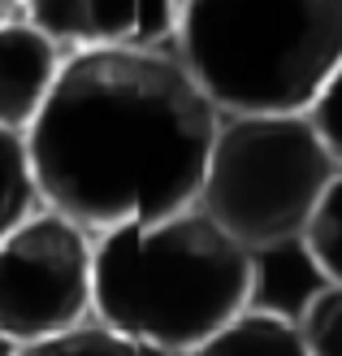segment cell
Returning a JSON list of instances; mask_svg holds the SVG:
<instances>
[{"instance_id": "obj_4", "label": "cell", "mask_w": 342, "mask_h": 356, "mask_svg": "<svg viewBox=\"0 0 342 356\" xmlns=\"http://www.w3.org/2000/svg\"><path fill=\"white\" fill-rule=\"evenodd\" d=\"M338 161L308 113H221L200 204L251 252L299 243Z\"/></svg>"}, {"instance_id": "obj_11", "label": "cell", "mask_w": 342, "mask_h": 356, "mask_svg": "<svg viewBox=\"0 0 342 356\" xmlns=\"http://www.w3.org/2000/svg\"><path fill=\"white\" fill-rule=\"evenodd\" d=\"M303 252H308L312 270L325 282H342V170L334 174V183L325 187L320 204L312 213L308 230H303Z\"/></svg>"}, {"instance_id": "obj_2", "label": "cell", "mask_w": 342, "mask_h": 356, "mask_svg": "<svg viewBox=\"0 0 342 356\" xmlns=\"http://www.w3.org/2000/svg\"><path fill=\"white\" fill-rule=\"evenodd\" d=\"M256 252L191 204L96 235V317L139 343L187 356L251 309Z\"/></svg>"}, {"instance_id": "obj_10", "label": "cell", "mask_w": 342, "mask_h": 356, "mask_svg": "<svg viewBox=\"0 0 342 356\" xmlns=\"http://www.w3.org/2000/svg\"><path fill=\"white\" fill-rule=\"evenodd\" d=\"M13 356H173V352L139 343V339H130V334H121L104 322H83L65 334H52V339L22 343Z\"/></svg>"}, {"instance_id": "obj_1", "label": "cell", "mask_w": 342, "mask_h": 356, "mask_svg": "<svg viewBox=\"0 0 342 356\" xmlns=\"http://www.w3.org/2000/svg\"><path fill=\"white\" fill-rule=\"evenodd\" d=\"M221 109L169 48L69 52L26 144L44 204L92 235L200 200Z\"/></svg>"}, {"instance_id": "obj_7", "label": "cell", "mask_w": 342, "mask_h": 356, "mask_svg": "<svg viewBox=\"0 0 342 356\" xmlns=\"http://www.w3.org/2000/svg\"><path fill=\"white\" fill-rule=\"evenodd\" d=\"M22 13L65 52L121 48L139 40V0H22Z\"/></svg>"}, {"instance_id": "obj_6", "label": "cell", "mask_w": 342, "mask_h": 356, "mask_svg": "<svg viewBox=\"0 0 342 356\" xmlns=\"http://www.w3.org/2000/svg\"><path fill=\"white\" fill-rule=\"evenodd\" d=\"M69 52L40 31L26 13L0 22V127L5 131H31L57 87Z\"/></svg>"}, {"instance_id": "obj_14", "label": "cell", "mask_w": 342, "mask_h": 356, "mask_svg": "<svg viewBox=\"0 0 342 356\" xmlns=\"http://www.w3.org/2000/svg\"><path fill=\"white\" fill-rule=\"evenodd\" d=\"M17 13H22V0H0V22H9Z\"/></svg>"}, {"instance_id": "obj_3", "label": "cell", "mask_w": 342, "mask_h": 356, "mask_svg": "<svg viewBox=\"0 0 342 356\" xmlns=\"http://www.w3.org/2000/svg\"><path fill=\"white\" fill-rule=\"evenodd\" d=\"M173 52L221 113H308L342 61V0H187Z\"/></svg>"}, {"instance_id": "obj_8", "label": "cell", "mask_w": 342, "mask_h": 356, "mask_svg": "<svg viewBox=\"0 0 342 356\" xmlns=\"http://www.w3.org/2000/svg\"><path fill=\"white\" fill-rule=\"evenodd\" d=\"M187 356H308L299 322L273 309H247Z\"/></svg>"}, {"instance_id": "obj_13", "label": "cell", "mask_w": 342, "mask_h": 356, "mask_svg": "<svg viewBox=\"0 0 342 356\" xmlns=\"http://www.w3.org/2000/svg\"><path fill=\"white\" fill-rule=\"evenodd\" d=\"M308 118H312V127L320 135V144L330 148V156H334L338 170H342V61H338L334 74L325 79V87L316 92Z\"/></svg>"}, {"instance_id": "obj_12", "label": "cell", "mask_w": 342, "mask_h": 356, "mask_svg": "<svg viewBox=\"0 0 342 356\" xmlns=\"http://www.w3.org/2000/svg\"><path fill=\"white\" fill-rule=\"evenodd\" d=\"M299 334L308 356H342V282H320L299 309Z\"/></svg>"}, {"instance_id": "obj_5", "label": "cell", "mask_w": 342, "mask_h": 356, "mask_svg": "<svg viewBox=\"0 0 342 356\" xmlns=\"http://www.w3.org/2000/svg\"><path fill=\"white\" fill-rule=\"evenodd\" d=\"M96 313V235L40 209L0 239V339L40 343Z\"/></svg>"}, {"instance_id": "obj_9", "label": "cell", "mask_w": 342, "mask_h": 356, "mask_svg": "<svg viewBox=\"0 0 342 356\" xmlns=\"http://www.w3.org/2000/svg\"><path fill=\"white\" fill-rule=\"evenodd\" d=\"M40 209H44V191L40 178H35L26 135L0 127V239Z\"/></svg>"}]
</instances>
